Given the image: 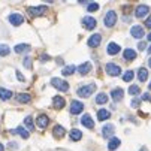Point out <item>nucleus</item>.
<instances>
[{"instance_id": "nucleus-1", "label": "nucleus", "mask_w": 151, "mask_h": 151, "mask_svg": "<svg viewBox=\"0 0 151 151\" xmlns=\"http://www.w3.org/2000/svg\"><path fill=\"white\" fill-rule=\"evenodd\" d=\"M94 91H96V84H87V85H84V87L78 88V96H81V97H88V96H91Z\"/></svg>"}, {"instance_id": "nucleus-7", "label": "nucleus", "mask_w": 151, "mask_h": 151, "mask_svg": "<svg viewBox=\"0 0 151 151\" xmlns=\"http://www.w3.org/2000/svg\"><path fill=\"white\" fill-rule=\"evenodd\" d=\"M84 111V105L81 103V102H78V100H73L72 103H70V112L73 114V115H76V114H81Z\"/></svg>"}, {"instance_id": "nucleus-18", "label": "nucleus", "mask_w": 151, "mask_h": 151, "mask_svg": "<svg viewBox=\"0 0 151 151\" xmlns=\"http://www.w3.org/2000/svg\"><path fill=\"white\" fill-rule=\"evenodd\" d=\"M123 94H124V91H123L121 88H114V90L111 91V97H112L114 102H120V100L123 99Z\"/></svg>"}, {"instance_id": "nucleus-47", "label": "nucleus", "mask_w": 151, "mask_h": 151, "mask_svg": "<svg viewBox=\"0 0 151 151\" xmlns=\"http://www.w3.org/2000/svg\"><path fill=\"white\" fill-rule=\"evenodd\" d=\"M147 51H148V52H151V45L148 47V50H147Z\"/></svg>"}, {"instance_id": "nucleus-2", "label": "nucleus", "mask_w": 151, "mask_h": 151, "mask_svg": "<svg viewBox=\"0 0 151 151\" xmlns=\"http://www.w3.org/2000/svg\"><path fill=\"white\" fill-rule=\"evenodd\" d=\"M51 84H52V87H55L57 90H60V91H63V93H66V91L69 90V84H68L66 81L60 79V78H52V79H51Z\"/></svg>"}, {"instance_id": "nucleus-15", "label": "nucleus", "mask_w": 151, "mask_h": 151, "mask_svg": "<svg viewBox=\"0 0 151 151\" xmlns=\"http://www.w3.org/2000/svg\"><path fill=\"white\" fill-rule=\"evenodd\" d=\"M11 133H14V135H19L23 139H27L29 138V132L26 130V129L23 127V126H19V127H17L15 130H11Z\"/></svg>"}, {"instance_id": "nucleus-34", "label": "nucleus", "mask_w": 151, "mask_h": 151, "mask_svg": "<svg viewBox=\"0 0 151 151\" xmlns=\"http://www.w3.org/2000/svg\"><path fill=\"white\" fill-rule=\"evenodd\" d=\"M9 52H11V50L8 45H0V55H8Z\"/></svg>"}, {"instance_id": "nucleus-5", "label": "nucleus", "mask_w": 151, "mask_h": 151, "mask_svg": "<svg viewBox=\"0 0 151 151\" xmlns=\"http://www.w3.org/2000/svg\"><path fill=\"white\" fill-rule=\"evenodd\" d=\"M23 21H24V17L19 15V14H11L9 15V23L12 26H15V27L21 26V24H23Z\"/></svg>"}, {"instance_id": "nucleus-44", "label": "nucleus", "mask_w": 151, "mask_h": 151, "mask_svg": "<svg viewBox=\"0 0 151 151\" xmlns=\"http://www.w3.org/2000/svg\"><path fill=\"white\" fill-rule=\"evenodd\" d=\"M0 151H5V147H3V144H0Z\"/></svg>"}, {"instance_id": "nucleus-25", "label": "nucleus", "mask_w": 151, "mask_h": 151, "mask_svg": "<svg viewBox=\"0 0 151 151\" xmlns=\"http://www.w3.org/2000/svg\"><path fill=\"white\" fill-rule=\"evenodd\" d=\"M29 51H30V45H27V44H19V45L15 47V52H18V54L29 52Z\"/></svg>"}, {"instance_id": "nucleus-29", "label": "nucleus", "mask_w": 151, "mask_h": 151, "mask_svg": "<svg viewBox=\"0 0 151 151\" xmlns=\"http://www.w3.org/2000/svg\"><path fill=\"white\" fill-rule=\"evenodd\" d=\"M106 102H108V96H106L105 93H99V94L96 96V103L103 105V103H106Z\"/></svg>"}, {"instance_id": "nucleus-42", "label": "nucleus", "mask_w": 151, "mask_h": 151, "mask_svg": "<svg viewBox=\"0 0 151 151\" xmlns=\"http://www.w3.org/2000/svg\"><path fill=\"white\" fill-rule=\"evenodd\" d=\"M138 48H139L141 51H144V50H145L147 47H145V44H144V42H139V45H138Z\"/></svg>"}, {"instance_id": "nucleus-13", "label": "nucleus", "mask_w": 151, "mask_h": 151, "mask_svg": "<svg viewBox=\"0 0 151 151\" xmlns=\"http://www.w3.org/2000/svg\"><path fill=\"white\" fill-rule=\"evenodd\" d=\"M103 133V138H109V136H112L114 135V132H115V127H114V124H106L105 127H103V130H102Z\"/></svg>"}, {"instance_id": "nucleus-36", "label": "nucleus", "mask_w": 151, "mask_h": 151, "mask_svg": "<svg viewBox=\"0 0 151 151\" xmlns=\"http://www.w3.org/2000/svg\"><path fill=\"white\" fill-rule=\"evenodd\" d=\"M87 9H88V12H94V11L99 9V5H97V3H90Z\"/></svg>"}, {"instance_id": "nucleus-32", "label": "nucleus", "mask_w": 151, "mask_h": 151, "mask_svg": "<svg viewBox=\"0 0 151 151\" xmlns=\"http://www.w3.org/2000/svg\"><path fill=\"white\" fill-rule=\"evenodd\" d=\"M133 76H135L133 70H127V72L123 75V81H126V82H130V81L133 79Z\"/></svg>"}, {"instance_id": "nucleus-45", "label": "nucleus", "mask_w": 151, "mask_h": 151, "mask_svg": "<svg viewBox=\"0 0 151 151\" xmlns=\"http://www.w3.org/2000/svg\"><path fill=\"white\" fill-rule=\"evenodd\" d=\"M141 151H148V150H147L145 147H142V148H141Z\"/></svg>"}, {"instance_id": "nucleus-38", "label": "nucleus", "mask_w": 151, "mask_h": 151, "mask_svg": "<svg viewBox=\"0 0 151 151\" xmlns=\"http://www.w3.org/2000/svg\"><path fill=\"white\" fill-rule=\"evenodd\" d=\"M9 150H17L18 148V145H17V142H9Z\"/></svg>"}, {"instance_id": "nucleus-21", "label": "nucleus", "mask_w": 151, "mask_h": 151, "mask_svg": "<svg viewBox=\"0 0 151 151\" xmlns=\"http://www.w3.org/2000/svg\"><path fill=\"white\" fill-rule=\"evenodd\" d=\"M109 117H111L109 111H106V109H99V111H97V120H99V121L109 120Z\"/></svg>"}, {"instance_id": "nucleus-49", "label": "nucleus", "mask_w": 151, "mask_h": 151, "mask_svg": "<svg viewBox=\"0 0 151 151\" xmlns=\"http://www.w3.org/2000/svg\"><path fill=\"white\" fill-rule=\"evenodd\" d=\"M148 87H150V90H151V82H150V85H148Z\"/></svg>"}, {"instance_id": "nucleus-33", "label": "nucleus", "mask_w": 151, "mask_h": 151, "mask_svg": "<svg viewBox=\"0 0 151 151\" xmlns=\"http://www.w3.org/2000/svg\"><path fill=\"white\" fill-rule=\"evenodd\" d=\"M129 93L133 94V96H136V94L141 93V88L138 87V85H130V87H129Z\"/></svg>"}, {"instance_id": "nucleus-35", "label": "nucleus", "mask_w": 151, "mask_h": 151, "mask_svg": "<svg viewBox=\"0 0 151 151\" xmlns=\"http://www.w3.org/2000/svg\"><path fill=\"white\" fill-rule=\"evenodd\" d=\"M23 63H24V66H26L27 69H32V58H30V57H26Z\"/></svg>"}, {"instance_id": "nucleus-27", "label": "nucleus", "mask_w": 151, "mask_h": 151, "mask_svg": "<svg viewBox=\"0 0 151 151\" xmlns=\"http://www.w3.org/2000/svg\"><path fill=\"white\" fill-rule=\"evenodd\" d=\"M138 78H139V81L141 82H145L147 79H148V70L147 69H139V72H138Z\"/></svg>"}, {"instance_id": "nucleus-40", "label": "nucleus", "mask_w": 151, "mask_h": 151, "mask_svg": "<svg viewBox=\"0 0 151 151\" xmlns=\"http://www.w3.org/2000/svg\"><path fill=\"white\" fill-rule=\"evenodd\" d=\"M142 100H147V102H151V96H150L148 93H145V94L142 96Z\"/></svg>"}, {"instance_id": "nucleus-17", "label": "nucleus", "mask_w": 151, "mask_h": 151, "mask_svg": "<svg viewBox=\"0 0 151 151\" xmlns=\"http://www.w3.org/2000/svg\"><path fill=\"white\" fill-rule=\"evenodd\" d=\"M148 6H145V5H139L138 8H136V11H135V15L138 17V18H144L147 14H148Z\"/></svg>"}, {"instance_id": "nucleus-43", "label": "nucleus", "mask_w": 151, "mask_h": 151, "mask_svg": "<svg viewBox=\"0 0 151 151\" xmlns=\"http://www.w3.org/2000/svg\"><path fill=\"white\" fill-rule=\"evenodd\" d=\"M17 78H18L19 81H24V76H23V75H21L19 72H17Z\"/></svg>"}, {"instance_id": "nucleus-41", "label": "nucleus", "mask_w": 151, "mask_h": 151, "mask_svg": "<svg viewBox=\"0 0 151 151\" xmlns=\"http://www.w3.org/2000/svg\"><path fill=\"white\" fill-rule=\"evenodd\" d=\"M132 106L138 108V106H139V99H133V100H132Z\"/></svg>"}, {"instance_id": "nucleus-20", "label": "nucleus", "mask_w": 151, "mask_h": 151, "mask_svg": "<svg viewBox=\"0 0 151 151\" xmlns=\"http://www.w3.org/2000/svg\"><path fill=\"white\" fill-rule=\"evenodd\" d=\"M123 57H124V60H135L136 58V52L133 51V50H130V48H127V50H124L123 51Z\"/></svg>"}, {"instance_id": "nucleus-6", "label": "nucleus", "mask_w": 151, "mask_h": 151, "mask_svg": "<svg viewBox=\"0 0 151 151\" xmlns=\"http://www.w3.org/2000/svg\"><path fill=\"white\" fill-rule=\"evenodd\" d=\"M100 42H102V36L97 33V35H91V36H90V39L87 40V45H88L90 48H96V47L100 45Z\"/></svg>"}, {"instance_id": "nucleus-11", "label": "nucleus", "mask_w": 151, "mask_h": 151, "mask_svg": "<svg viewBox=\"0 0 151 151\" xmlns=\"http://www.w3.org/2000/svg\"><path fill=\"white\" fill-rule=\"evenodd\" d=\"M81 124H82L84 127H87V129H93V127H94V121L91 120V117H90L88 114L82 115V118H81Z\"/></svg>"}, {"instance_id": "nucleus-3", "label": "nucleus", "mask_w": 151, "mask_h": 151, "mask_svg": "<svg viewBox=\"0 0 151 151\" xmlns=\"http://www.w3.org/2000/svg\"><path fill=\"white\" fill-rule=\"evenodd\" d=\"M117 23V14L114 11H109L105 15V26L106 27H114Z\"/></svg>"}, {"instance_id": "nucleus-12", "label": "nucleus", "mask_w": 151, "mask_h": 151, "mask_svg": "<svg viewBox=\"0 0 151 151\" xmlns=\"http://www.w3.org/2000/svg\"><path fill=\"white\" fill-rule=\"evenodd\" d=\"M130 33H132V36L136 37V39L144 37V29H142L141 26H133V27L130 29Z\"/></svg>"}, {"instance_id": "nucleus-48", "label": "nucleus", "mask_w": 151, "mask_h": 151, "mask_svg": "<svg viewBox=\"0 0 151 151\" xmlns=\"http://www.w3.org/2000/svg\"><path fill=\"white\" fill-rule=\"evenodd\" d=\"M148 40H151V33H150V35H148Z\"/></svg>"}, {"instance_id": "nucleus-14", "label": "nucleus", "mask_w": 151, "mask_h": 151, "mask_svg": "<svg viewBox=\"0 0 151 151\" xmlns=\"http://www.w3.org/2000/svg\"><path fill=\"white\" fill-rule=\"evenodd\" d=\"M78 72H79L81 75H87L88 72H91V63H90V61H85V63H82L81 66L78 68Z\"/></svg>"}, {"instance_id": "nucleus-24", "label": "nucleus", "mask_w": 151, "mask_h": 151, "mask_svg": "<svg viewBox=\"0 0 151 151\" xmlns=\"http://www.w3.org/2000/svg\"><path fill=\"white\" fill-rule=\"evenodd\" d=\"M12 96H14L12 91H9V90H6V88H2V87H0V99H2V100H9Z\"/></svg>"}, {"instance_id": "nucleus-16", "label": "nucleus", "mask_w": 151, "mask_h": 151, "mask_svg": "<svg viewBox=\"0 0 151 151\" xmlns=\"http://www.w3.org/2000/svg\"><path fill=\"white\" fill-rule=\"evenodd\" d=\"M36 121H37V126H39L40 129H45V127H47V126L50 124V118H48V117H47L45 114H42V115H39Z\"/></svg>"}, {"instance_id": "nucleus-46", "label": "nucleus", "mask_w": 151, "mask_h": 151, "mask_svg": "<svg viewBox=\"0 0 151 151\" xmlns=\"http://www.w3.org/2000/svg\"><path fill=\"white\" fill-rule=\"evenodd\" d=\"M148 66H150V68H151V58H150V60H148Z\"/></svg>"}, {"instance_id": "nucleus-30", "label": "nucleus", "mask_w": 151, "mask_h": 151, "mask_svg": "<svg viewBox=\"0 0 151 151\" xmlns=\"http://www.w3.org/2000/svg\"><path fill=\"white\" fill-rule=\"evenodd\" d=\"M82 138V133L78 130V129H73V130L70 132V139L72 141H79Z\"/></svg>"}, {"instance_id": "nucleus-37", "label": "nucleus", "mask_w": 151, "mask_h": 151, "mask_svg": "<svg viewBox=\"0 0 151 151\" xmlns=\"http://www.w3.org/2000/svg\"><path fill=\"white\" fill-rule=\"evenodd\" d=\"M48 60H50V55H47V54L40 55V61H42V63H45V61H48Z\"/></svg>"}, {"instance_id": "nucleus-9", "label": "nucleus", "mask_w": 151, "mask_h": 151, "mask_svg": "<svg viewBox=\"0 0 151 151\" xmlns=\"http://www.w3.org/2000/svg\"><path fill=\"white\" fill-rule=\"evenodd\" d=\"M47 6H37V8H29V12L32 17H39V15H44L47 12Z\"/></svg>"}, {"instance_id": "nucleus-23", "label": "nucleus", "mask_w": 151, "mask_h": 151, "mask_svg": "<svg viewBox=\"0 0 151 151\" xmlns=\"http://www.w3.org/2000/svg\"><path fill=\"white\" fill-rule=\"evenodd\" d=\"M120 139H117V138H112V139H109V144H108V150L109 151H114V150H117L118 147H120Z\"/></svg>"}, {"instance_id": "nucleus-8", "label": "nucleus", "mask_w": 151, "mask_h": 151, "mask_svg": "<svg viewBox=\"0 0 151 151\" xmlns=\"http://www.w3.org/2000/svg\"><path fill=\"white\" fill-rule=\"evenodd\" d=\"M96 19L93 18V17H85L84 19H82V26L87 29V30H93L94 27H96Z\"/></svg>"}, {"instance_id": "nucleus-26", "label": "nucleus", "mask_w": 151, "mask_h": 151, "mask_svg": "<svg viewBox=\"0 0 151 151\" xmlns=\"http://www.w3.org/2000/svg\"><path fill=\"white\" fill-rule=\"evenodd\" d=\"M52 133H54L55 138H63V136H64V129H63L61 126H55V127L52 129Z\"/></svg>"}, {"instance_id": "nucleus-10", "label": "nucleus", "mask_w": 151, "mask_h": 151, "mask_svg": "<svg viewBox=\"0 0 151 151\" xmlns=\"http://www.w3.org/2000/svg\"><path fill=\"white\" fill-rule=\"evenodd\" d=\"M120 45L118 44H115V42H111V44H108V48H106V52L109 54V55H115V54H118L120 52Z\"/></svg>"}, {"instance_id": "nucleus-28", "label": "nucleus", "mask_w": 151, "mask_h": 151, "mask_svg": "<svg viewBox=\"0 0 151 151\" xmlns=\"http://www.w3.org/2000/svg\"><path fill=\"white\" fill-rule=\"evenodd\" d=\"M75 70H76V68L73 66V64H70V66H66V68H64V69L61 70V73H63L64 76H69V75H72Z\"/></svg>"}, {"instance_id": "nucleus-39", "label": "nucleus", "mask_w": 151, "mask_h": 151, "mask_svg": "<svg viewBox=\"0 0 151 151\" xmlns=\"http://www.w3.org/2000/svg\"><path fill=\"white\" fill-rule=\"evenodd\" d=\"M145 27H148V29H151V15L147 18V21H145Z\"/></svg>"}, {"instance_id": "nucleus-4", "label": "nucleus", "mask_w": 151, "mask_h": 151, "mask_svg": "<svg viewBox=\"0 0 151 151\" xmlns=\"http://www.w3.org/2000/svg\"><path fill=\"white\" fill-rule=\"evenodd\" d=\"M105 69H106V72L109 73L111 76H118L121 73V68L117 66V64H114V63H108Z\"/></svg>"}, {"instance_id": "nucleus-31", "label": "nucleus", "mask_w": 151, "mask_h": 151, "mask_svg": "<svg viewBox=\"0 0 151 151\" xmlns=\"http://www.w3.org/2000/svg\"><path fill=\"white\" fill-rule=\"evenodd\" d=\"M24 124H26V127L29 129L30 132H33V130H35V124H33V118H32V117H26Z\"/></svg>"}, {"instance_id": "nucleus-22", "label": "nucleus", "mask_w": 151, "mask_h": 151, "mask_svg": "<svg viewBox=\"0 0 151 151\" xmlns=\"http://www.w3.org/2000/svg\"><path fill=\"white\" fill-rule=\"evenodd\" d=\"M17 100H18L19 103H29V102L32 100V96L27 94V93H19V94L17 96Z\"/></svg>"}, {"instance_id": "nucleus-19", "label": "nucleus", "mask_w": 151, "mask_h": 151, "mask_svg": "<svg viewBox=\"0 0 151 151\" xmlns=\"http://www.w3.org/2000/svg\"><path fill=\"white\" fill-rule=\"evenodd\" d=\"M64 99L61 97V96H54V99H52V105H54V108L55 109H61V108L64 106Z\"/></svg>"}]
</instances>
